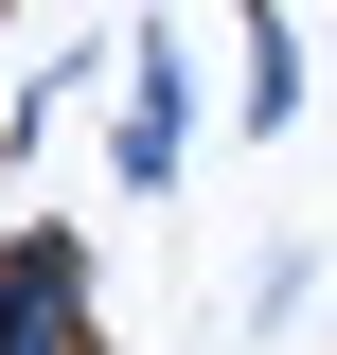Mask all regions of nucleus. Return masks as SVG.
Wrapping results in <instances>:
<instances>
[{
    "label": "nucleus",
    "mask_w": 337,
    "mask_h": 355,
    "mask_svg": "<svg viewBox=\"0 0 337 355\" xmlns=\"http://www.w3.org/2000/svg\"><path fill=\"white\" fill-rule=\"evenodd\" d=\"M107 178L125 196H178L196 178V36L178 18H125L107 36Z\"/></svg>",
    "instance_id": "obj_1"
},
{
    "label": "nucleus",
    "mask_w": 337,
    "mask_h": 355,
    "mask_svg": "<svg viewBox=\"0 0 337 355\" xmlns=\"http://www.w3.org/2000/svg\"><path fill=\"white\" fill-rule=\"evenodd\" d=\"M231 53H249V71H231V125L284 142L302 125V18H284V0H231Z\"/></svg>",
    "instance_id": "obj_3"
},
{
    "label": "nucleus",
    "mask_w": 337,
    "mask_h": 355,
    "mask_svg": "<svg viewBox=\"0 0 337 355\" xmlns=\"http://www.w3.org/2000/svg\"><path fill=\"white\" fill-rule=\"evenodd\" d=\"M0 355H107V284H89V231L71 214L0 231Z\"/></svg>",
    "instance_id": "obj_2"
}]
</instances>
